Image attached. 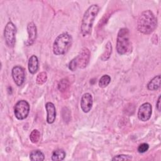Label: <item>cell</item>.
Instances as JSON below:
<instances>
[{
  "label": "cell",
  "mask_w": 161,
  "mask_h": 161,
  "mask_svg": "<svg viewBox=\"0 0 161 161\" xmlns=\"http://www.w3.org/2000/svg\"><path fill=\"white\" fill-rule=\"evenodd\" d=\"M72 38L67 33L59 35L55 40L53 44V52L55 55H60L65 54L72 45Z\"/></svg>",
  "instance_id": "3"
},
{
  "label": "cell",
  "mask_w": 161,
  "mask_h": 161,
  "mask_svg": "<svg viewBox=\"0 0 161 161\" xmlns=\"http://www.w3.org/2000/svg\"><path fill=\"white\" fill-rule=\"evenodd\" d=\"M93 104L92 95L89 93H85L82 95L80 99V107L83 112L88 113L91 111Z\"/></svg>",
  "instance_id": "10"
},
{
  "label": "cell",
  "mask_w": 161,
  "mask_h": 161,
  "mask_svg": "<svg viewBox=\"0 0 161 161\" xmlns=\"http://www.w3.org/2000/svg\"><path fill=\"white\" fill-rule=\"evenodd\" d=\"M12 77L14 82L18 86L23 84L25 80V72L24 69L19 65L14 66L12 69Z\"/></svg>",
  "instance_id": "8"
},
{
  "label": "cell",
  "mask_w": 161,
  "mask_h": 161,
  "mask_svg": "<svg viewBox=\"0 0 161 161\" xmlns=\"http://www.w3.org/2000/svg\"><path fill=\"white\" fill-rule=\"evenodd\" d=\"M111 82V77L108 75H103L99 80V86L101 88H104L108 86Z\"/></svg>",
  "instance_id": "19"
},
{
  "label": "cell",
  "mask_w": 161,
  "mask_h": 161,
  "mask_svg": "<svg viewBox=\"0 0 161 161\" xmlns=\"http://www.w3.org/2000/svg\"><path fill=\"white\" fill-rule=\"evenodd\" d=\"M40 137V133L39 131H38L37 130H33L30 135V141L33 143H36L39 141Z\"/></svg>",
  "instance_id": "20"
},
{
  "label": "cell",
  "mask_w": 161,
  "mask_h": 161,
  "mask_svg": "<svg viewBox=\"0 0 161 161\" xmlns=\"http://www.w3.org/2000/svg\"><path fill=\"white\" fill-rule=\"evenodd\" d=\"M148 148H149L148 144L146 143H143L138 146V151L139 153H145L148 150Z\"/></svg>",
  "instance_id": "23"
},
{
  "label": "cell",
  "mask_w": 161,
  "mask_h": 161,
  "mask_svg": "<svg viewBox=\"0 0 161 161\" xmlns=\"http://www.w3.org/2000/svg\"><path fill=\"white\" fill-rule=\"evenodd\" d=\"M152 113V105L148 103H145L142 104L139 108L138 111V119L142 121H147L150 118Z\"/></svg>",
  "instance_id": "9"
},
{
  "label": "cell",
  "mask_w": 161,
  "mask_h": 161,
  "mask_svg": "<svg viewBox=\"0 0 161 161\" xmlns=\"http://www.w3.org/2000/svg\"><path fill=\"white\" fill-rule=\"evenodd\" d=\"M132 159V157L128 155H118L113 158V160H130Z\"/></svg>",
  "instance_id": "22"
},
{
  "label": "cell",
  "mask_w": 161,
  "mask_h": 161,
  "mask_svg": "<svg viewBox=\"0 0 161 161\" xmlns=\"http://www.w3.org/2000/svg\"><path fill=\"white\" fill-rule=\"evenodd\" d=\"M69 87V81L67 79H62L58 84V89L60 92L66 91Z\"/></svg>",
  "instance_id": "18"
},
{
  "label": "cell",
  "mask_w": 161,
  "mask_h": 161,
  "mask_svg": "<svg viewBox=\"0 0 161 161\" xmlns=\"http://www.w3.org/2000/svg\"><path fill=\"white\" fill-rule=\"evenodd\" d=\"M28 70L31 74H34L37 72L38 69V59L36 55H33L30 57L28 60Z\"/></svg>",
  "instance_id": "13"
},
{
  "label": "cell",
  "mask_w": 161,
  "mask_h": 161,
  "mask_svg": "<svg viewBox=\"0 0 161 161\" xmlns=\"http://www.w3.org/2000/svg\"><path fill=\"white\" fill-rule=\"evenodd\" d=\"M131 47L130 40V32L128 28H121L116 39V50L119 55H124L130 51Z\"/></svg>",
  "instance_id": "4"
},
{
  "label": "cell",
  "mask_w": 161,
  "mask_h": 161,
  "mask_svg": "<svg viewBox=\"0 0 161 161\" xmlns=\"http://www.w3.org/2000/svg\"><path fill=\"white\" fill-rule=\"evenodd\" d=\"M160 96H159L158 98V100H157V102L156 103V106H157V108L158 109V111H160Z\"/></svg>",
  "instance_id": "25"
},
{
  "label": "cell",
  "mask_w": 161,
  "mask_h": 161,
  "mask_svg": "<svg viewBox=\"0 0 161 161\" xmlns=\"http://www.w3.org/2000/svg\"><path fill=\"white\" fill-rule=\"evenodd\" d=\"M29 111L30 105L25 100H20L18 101L14 107V116L19 120L25 119L28 116Z\"/></svg>",
  "instance_id": "5"
},
{
  "label": "cell",
  "mask_w": 161,
  "mask_h": 161,
  "mask_svg": "<svg viewBox=\"0 0 161 161\" xmlns=\"http://www.w3.org/2000/svg\"><path fill=\"white\" fill-rule=\"evenodd\" d=\"M69 68L72 71H74L77 69V66H76V64H75V62L74 58L69 62Z\"/></svg>",
  "instance_id": "24"
},
{
  "label": "cell",
  "mask_w": 161,
  "mask_h": 161,
  "mask_svg": "<svg viewBox=\"0 0 161 161\" xmlns=\"http://www.w3.org/2000/svg\"><path fill=\"white\" fill-rule=\"evenodd\" d=\"M157 20L154 14L150 10L143 11L138 19L137 28L140 32L148 35L157 27Z\"/></svg>",
  "instance_id": "1"
},
{
  "label": "cell",
  "mask_w": 161,
  "mask_h": 161,
  "mask_svg": "<svg viewBox=\"0 0 161 161\" xmlns=\"http://www.w3.org/2000/svg\"><path fill=\"white\" fill-rule=\"evenodd\" d=\"M160 75L154 77L147 84V88L150 91H155L160 86Z\"/></svg>",
  "instance_id": "14"
},
{
  "label": "cell",
  "mask_w": 161,
  "mask_h": 161,
  "mask_svg": "<svg viewBox=\"0 0 161 161\" xmlns=\"http://www.w3.org/2000/svg\"><path fill=\"white\" fill-rule=\"evenodd\" d=\"M30 158L32 161H43L45 159V155L40 150H33L30 153Z\"/></svg>",
  "instance_id": "15"
},
{
  "label": "cell",
  "mask_w": 161,
  "mask_h": 161,
  "mask_svg": "<svg viewBox=\"0 0 161 161\" xmlns=\"http://www.w3.org/2000/svg\"><path fill=\"white\" fill-rule=\"evenodd\" d=\"M45 108L47 113V121L49 124L53 123L56 118V109L54 104L52 103L48 102L45 104Z\"/></svg>",
  "instance_id": "12"
},
{
  "label": "cell",
  "mask_w": 161,
  "mask_h": 161,
  "mask_svg": "<svg viewBox=\"0 0 161 161\" xmlns=\"http://www.w3.org/2000/svg\"><path fill=\"white\" fill-rule=\"evenodd\" d=\"M27 31L28 33V38L25 42L27 46L31 45L36 40L37 30L36 27L33 22H30L27 25Z\"/></svg>",
  "instance_id": "11"
},
{
  "label": "cell",
  "mask_w": 161,
  "mask_h": 161,
  "mask_svg": "<svg viewBox=\"0 0 161 161\" xmlns=\"http://www.w3.org/2000/svg\"><path fill=\"white\" fill-rule=\"evenodd\" d=\"M90 56L91 53L89 50L86 47L82 48L77 56L74 58L77 68L79 67L80 69H84L86 67V66L89 64Z\"/></svg>",
  "instance_id": "7"
},
{
  "label": "cell",
  "mask_w": 161,
  "mask_h": 161,
  "mask_svg": "<svg viewBox=\"0 0 161 161\" xmlns=\"http://www.w3.org/2000/svg\"><path fill=\"white\" fill-rule=\"evenodd\" d=\"M99 11V7L97 4H92L84 13L80 26V33L83 36H86L91 33L94 19Z\"/></svg>",
  "instance_id": "2"
},
{
  "label": "cell",
  "mask_w": 161,
  "mask_h": 161,
  "mask_svg": "<svg viewBox=\"0 0 161 161\" xmlns=\"http://www.w3.org/2000/svg\"><path fill=\"white\" fill-rule=\"evenodd\" d=\"M16 28L12 22H8L4 28V36L6 45L8 47L12 48L16 42Z\"/></svg>",
  "instance_id": "6"
},
{
  "label": "cell",
  "mask_w": 161,
  "mask_h": 161,
  "mask_svg": "<svg viewBox=\"0 0 161 161\" xmlns=\"http://www.w3.org/2000/svg\"><path fill=\"white\" fill-rule=\"evenodd\" d=\"M65 157V152L62 149H57L52 153V160L53 161L63 160Z\"/></svg>",
  "instance_id": "16"
},
{
  "label": "cell",
  "mask_w": 161,
  "mask_h": 161,
  "mask_svg": "<svg viewBox=\"0 0 161 161\" xmlns=\"http://www.w3.org/2000/svg\"><path fill=\"white\" fill-rule=\"evenodd\" d=\"M47 80V74L45 72H42L39 73L36 77V82L38 85L43 84Z\"/></svg>",
  "instance_id": "21"
},
{
  "label": "cell",
  "mask_w": 161,
  "mask_h": 161,
  "mask_svg": "<svg viewBox=\"0 0 161 161\" xmlns=\"http://www.w3.org/2000/svg\"><path fill=\"white\" fill-rule=\"evenodd\" d=\"M111 52H112V45L111 42H108L105 46V50L101 55V59L103 61H106L108 60L110 57Z\"/></svg>",
  "instance_id": "17"
}]
</instances>
